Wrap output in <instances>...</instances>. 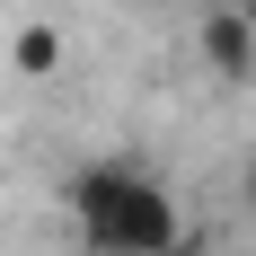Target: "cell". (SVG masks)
Here are the masks:
<instances>
[{"mask_svg": "<svg viewBox=\"0 0 256 256\" xmlns=\"http://www.w3.org/2000/svg\"><path fill=\"white\" fill-rule=\"evenodd\" d=\"M71 221L88 238V256H177L186 248V212L177 194L132 168V159H88L71 177Z\"/></svg>", "mask_w": 256, "mask_h": 256, "instance_id": "obj_1", "label": "cell"}, {"mask_svg": "<svg viewBox=\"0 0 256 256\" xmlns=\"http://www.w3.org/2000/svg\"><path fill=\"white\" fill-rule=\"evenodd\" d=\"M194 53H204V71L221 80V88H248L256 80V18L238 9V0L204 9V18H194Z\"/></svg>", "mask_w": 256, "mask_h": 256, "instance_id": "obj_2", "label": "cell"}, {"mask_svg": "<svg viewBox=\"0 0 256 256\" xmlns=\"http://www.w3.org/2000/svg\"><path fill=\"white\" fill-rule=\"evenodd\" d=\"M62 62H71V44H62V26L26 18L18 36H9V71H18V80H62Z\"/></svg>", "mask_w": 256, "mask_h": 256, "instance_id": "obj_3", "label": "cell"}, {"mask_svg": "<svg viewBox=\"0 0 256 256\" xmlns=\"http://www.w3.org/2000/svg\"><path fill=\"white\" fill-rule=\"evenodd\" d=\"M238 204H248V221H256V168H248V177H238Z\"/></svg>", "mask_w": 256, "mask_h": 256, "instance_id": "obj_4", "label": "cell"}, {"mask_svg": "<svg viewBox=\"0 0 256 256\" xmlns=\"http://www.w3.org/2000/svg\"><path fill=\"white\" fill-rule=\"evenodd\" d=\"M150 9H177V0H150Z\"/></svg>", "mask_w": 256, "mask_h": 256, "instance_id": "obj_5", "label": "cell"}, {"mask_svg": "<svg viewBox=\"0 0 256 256\" xmlns=\"http://www.w3.org/2000/svg\"><path fill=\"white\" fill-rule=\"evenodd\" d=\"M238 9H248V18H256V0H238Z\"/></svg>", "mask_w": 256, "mask_h": 256, "instance_id": "obj_6", "label": "cell"}]
</instances>
